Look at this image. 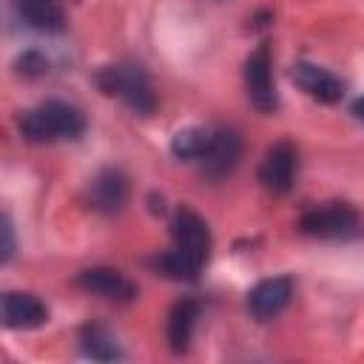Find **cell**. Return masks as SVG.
<instances>
[{
  "instance_id": "obj_1",
  "label": "cell",
  "mask_w": 364,
  "mask_h": 364,
  "mask_svg": "<svg viewBox=\"0 0 364 364\" xmlns=\"http://www.w3.org/2000/svg\"><path fill=\"white\" fill-rule=\"evenodd\" d=\"M82 131H85L82 111L71 102H63V100H46L20 117V134L37 145L60 142V139H77Z\"/></svg>"
},
{
  "instance_id": "obj_2",
  "label": "cell",
  "mask_w": 364,
  "mask_h": 364,
  "mask_svg": "<svg viewBox=\"0 0 364 364\" xmlns=\"http://www.w3.org/2000/svg\"><path fill=\"white\" fill-rule=\"evenodd\" d=\"M97 85H100L102 94L119 97L136 114H151L156 108V94L151 88V80L142 71V65H136V63L102 65L97 71Z\"/></svg>"
},
{
  "instance_id": "obj_3",
  "label": "cell",
  "mask_w": 364,
  "mask_h": 364,
  "mask_svg": "<svg viewBox=\"0 0 364 364\" xmlns=\"http://www.w3.org/2000/svg\"><path fill=\"white\" fill-rule=\"evenodd\" d=\"M358 228V213L347 202H324L318 208H310L299 219V230L304 236H318V239H338L347 236Z\"/></svg>"
},
{
  "instance_id": "obj_4",
  "label": "cell",
  "mask_w": 364,
  "mask_h": 364,
  "mask_svg": "<svg viewBox=\"0 0 364 364\" xmlns=\"http://www.w3.org/2000/svg\"><path fill=\"white\" fill-rule=\"evenodd\" d=\"M245 88H247V100L262 114L276 111L279 94H276V82H273V57H270L267 46H259L245 60Z\"/></svg>"
},
{
  "instance_id": "obj_5",
  "label": "cell",
  "mask_w": 364,
  "mask_h": 364,
  "mask_svg": "<svg viewBox=\"0 0 364 364\" xmlns=\"http://www.w3.org/2000/svg\"><path fill=\"white\" fill-rule=\"evenodd\" d=\"M171 236H173V247H179L205 267L210 256V230L199 213H193L191 208H179L171 219Z\"/></svg>"
},
{
  "instance_id": "obj_6",
  "label": "cell",
  "mask_w": 364,
  "mask_h": 364,
  "mask_svg": "<svg viewBox=\"0 0 364 364\" xmlns=\"http://www.w3.org/2000/svg\"><path fill=\"white\" fill-rule=\"evenodd\" d=\"M296 168H299L296 145L287 142V139H279L276 145L267 148V154H264V159L259 165V182L270 193H287L293 188Z\"/></svg>"
},
{
  "instance_id": "obj_7",
  "label": "cell",
  "mask_w": 364,
  "mask_h": 364,
  "mask_svg": "<svg viewBox=\"0 0 364 364\" xmlns=\"http://www.w3.org/2000/svg\"><path fill=\"white\" fill-rule=\"evenodd\" d=\"M239 156H242L239 134L233 128H216V131H210V142H208L199 162L210 179H222L239 165Z\"/></svg>"
},
{
  "instance_id": "obj_8",
  "label": "cell",
  "mask_w": 364,
  "mask_h": 364,
  "mask_svg": "<svg viewBox=\"0 0 364 364\" xmlns=\"http://www.w3.org/2000/svg\"><path fill=\"white\" fill-rule=\"evenodd\" d=\"M290 296H293V279L290 276H270V279H262L247 293V310L253 318L267 321L287 307Z\"/></svg>"
},
{
  "instance_id": "obj_9",
  "label": "cell",
  "mask_w": 364,
  "mask_h": 364,
  "mask_svg": "<svg viewBox=\"0 0 364 364\" xmlns=\"http://www.w3.org/2000/svg\"><path fill=\"white\" fill-rule=\"evenodd\" d=\"M74 282H77V287H82L94 296L111 299V301H134V296H136V284L114 267H88V270L77 273Z\"/></svg>"
},
{
  "instance_id": "obj_10",
  "label": "cell",
  "mask_w": 364,
  "mask_h": 364,
  "mask_svg": "<svg viewBox=\"0 0 364 364\" xmlns=\"http://www.w3.org/2000/svg\"><path fill=\"white\" fill-rule=\"evenodd\" d=\"M0 310H3V324L9 330H31V327H43L48 321V307L34 293L9 290L3 296Z\"/></svg>"
},
{
  "instance_id": "obj_11",
  "label": "cell",
  "mask_w": 364,
  "mask_h": 364,
  "mask_svg": "<svg viewBox=\"0 0 364 364\" xmlns=\"http://www.w3.org/2000/svg\"><path fill=\"white\" fill-rule=\"evenodd\" d=\"M293 82L313 100L318 102H338L344 97V82L330 74L327 68L321 65H313V63H296L293 65Z\"/></svg>"
},
{
  "instance_id": "obj_12",
  "label": "cell",
  "mask_w": 364,
  "mask_h": 364,
  "mask_svg": "<svg viewBox=\"0 0 364 364\" xmlns=\"http://www.w3.org/2000/svg\"><path fill=\"white\" fill-rule=\"evenodd\" d=\"M88 199L100 213H119L128 202V179L117 168H102L91 185H88Z\"/></svg>"
},
{
  "instance_id": "obj_13",
  "label": "cell",
  "mask_w": 364,
  "mask_h": 364,
  "mask_svg": "<svg viewBox=\"0 0 364 364\" xmlns=\"http://www.w3.org/2000/svg\"><path fill=\"white\" fill-rule=\"evenodd\" d=\"M14 9L37 31L57 34L65 28V11L60 0H14Z\"/></svg>"
},
{
  "instance_id": "obj_14",
  "label": "cell",
  "mask_w": 364,
  "mask_h": 364,
  "mask_svg": "<svg viewBox=\"0 0 364 364\" xmlns=\"http://www.w3.org/2000/svg\"><path fill=\"white\" fill-rule=\"evenodd\" d=\"M196 316H199V304L193 299H182V301H176L171 307V316H168V344H171L173 353H185L188 350Z\"/></svg>"
},
{
  "instance_id": "obj_15",
  "label": "cell",
  "mask_w": 364,
  "mask_h": 364,
  "mask_svg": "<svg viewBox=\"0 0 364 364\" xmlns=\"http://www.w3.org/2000/svg\"><path fill=\"white\" fill-rule=\"evenodd\" d=\"M80 347L94 361H117L122 355L117 347V338L102 324H85L80 330Z\"/></svg>"
},
{
  "instance_id": "obj_16",
  "label": "cell",
  "mask_w": 364,
  "mask_h": 364,
  "mask_svg": "<svg viewBox=\"0 0 364 364\" xmlns=\"http://www.w3.org/2000/svg\"><path fill=\"white\" fill-rule=\"evenodd\" d=\"M154 267H156L162 276L176 279V282H193V279L199 276V270H202V264L193 262V259H191L188 253H182L179 247L162 253V256L154 262Z\"/></svg>"
},
{
  "instance_id": "obj_17",
  "label": "cell",
  "mask_w": 364,
  "mask_h": 364,
  "mask_svg": "<svg viewBox=\"0 0 364 364\" xmlns=\"http://www.w3.org/2000/svg\"><path fill=\"white\" fill-rule=\"evenodd\" d=\"M210 142V131L208 128H182L173 134L171 139V154L176 159H202L205 148Z\"/></svg>"
},
{
  "instance_id": "obj_18",
  "label": "cell",
  "mask_w": 364,
  "mask_h": 364,
  "mask_svg": "<svg viewBox=\"0 0 364 364\" xmlns=\"http://www.w3.org/2000/svg\"><path fill=\"white\" fill-rule=\"evenodd\" d=\"M17 71L26 74V77H40V74L48 71V60L40 57L37 51H26V54L17 60Z\"/></svg>"
},
{
  "instance_id": "obj_19",
  "label": "cell",
  "mask_w": 364,
  "mask_h": 364,
  "mask_svg": "<svg viewBox=\"0 0 364 364\" xmlns=\"http://www.w3.org/2000/svg\"><path fill=\"white\" fill-rule=\"evenodd\" d=\"M3 262H9L11 259V253H14V233H11V222H9V216L3 219Z\"/></svg>"
},
{
  "instance_id": "obj_20",
  "label": "cell",
  "mask_w": 364,
  "mask_h": 364,
  "mask_svg": "<svg viewBox=\"0 0 364 364\" xmlns=\"http://www.w3.org/2000/svg\"><path fill=\"white\" fill-rule=\"evenodd\" d=\"M350 111H353L358 119H364V97H358V100L353 102V108H350Z\"/></svg>"
}]
</instances>
